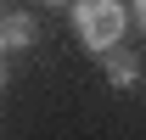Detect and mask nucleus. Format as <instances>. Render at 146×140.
I'll list each match as a JSON object with an SVG mask.
<instances>
[{
  "instance_id": "f257e3e1",
  "label": "nucleus",
  "mask_w": 146,
  "mask_h": 140,
  "mask_svg": "<svg viewBox=\"0 0 146 140\" xmlns=\"http://www.w3.org/2000/svg\"><path fill=\"white\" fill-rule=\"evenodd\" d=\"M124 28H129V6L124 0H79V6H73V34L96 56H107L112 45L124 39Z\"/></svg>"
},
{
  "instance_id": "f03ea898",
  "label": "nucleus",
  "mask_w": 146,
  "mask_h": 140,
  "mask_svg": "<svg viewBox=\"0 0 146 140\" xmlns=\"http://www.w3.org/2000/svg\"><path fill=\"white\" fill-rule=\"evenodd\" d=\"M0 34H6V51H23V45H34V17L28 11H6Z\"/></svg>"
},
{
  "instance_id": "7ed1b4c3",
  "label": "nucleus",
  "mask_w": 146,
  "mask_h": 140,
  "mask_svg": "<svg viewBox=\"0 0 146 140\" xmlns=\"http://www.w3.org/2000/svg\"><path fill=\"white\" fill-rule=\"evenodd\" d=\"M107 79H112L118 90H129L135 79H141V62H135V56H112V51H107Z\"/></svg>"
},
{
  "instance_id": "20e7f679",
  "label": "nucleus",
  "mask_w": 146,
  "mask_h": 140,
  "mask_svg": "<svg viewBox=\"0 0 146 140\" xmlns=\"http://www.w3.org/2000/svg\"><path fill=\"white\" fill-rule=\"evenodd\" d=\"M135 28L146 34V0H135Z\"/></svg>"
},
{
  "instance_id": "39448f33",
  "label": "nucleus",
  "mask_w": 146,
  "mask_h": 140,
  "mask_svg": "<svg viewBox=\"0 0 146 140\" xmlns=\"http://www.w3.org/2000/svg\"><path fill=\"white\" fill-rule=\"evenodd\" d=\"M0 90H6V62H0Z\"/></svg>"
},
{
  "instance_id": "423d86ee",
  "label": "nucleus",
  "mask_w": 146,
  "mask_h": 140,
  "mask_svg": "<svg viewBox=\"0 0 146 140\" xmlns=\"http://www.w3.org/2000/svg\"><path fill=\"white\" fill-rule=\"evenodd\" d=\"M45 6H68V0H45Z\"/></svg>"
},
{
  "instance_id": "0eeeda50",
  "label": "nucleus",
  "mask_w": 146,
  "mask_h": 140,
  "mask_svg": "<svg viewBox=\"0 0 146 140\" xmlns=\"http://www.w3.org/2000/svg\"><path fill=\"white\" fill-rule=\"evenodd\" d=\"M0 17H6V11H0Z\"/></svg>"
}]
</instances>
